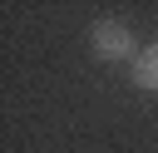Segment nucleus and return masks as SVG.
Here are the masks:
<instances>
[{"label": "nucleus", "mask_w": 158, "mask_h": 153, "mask_svg": "<svg viewBox=\"0 0 158 153\" xmlns=\"http://www.w3.org/2000/svg\"><path fill=\"white\" fill-rule=\"evenodd\" d=\"M133 84L138 89H153L158 94V44H148L138 59H133Z\"/></svg>", "instance_id": "nucleus-2"}, {"label": "nucleus", "mask_w": 158, "mask_h": 153, "mask_svg": "<svg viewBox=\"0 0 158 153\" xmlns=\"http://www.w3.org/2000/svg\"><path fill=\"white\" fill-rule=\"evenodd\" d=\"M94 54H99V59H128V54H133V35H128L118 20H99V25H94Z\"/></svg>", "instance_id": "nucleus-1"}]
</instances>
